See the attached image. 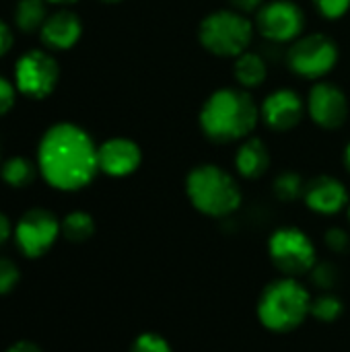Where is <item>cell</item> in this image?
<instances>
[{
    "mask_svg": "<svg viewBox=\"0 0 350 352\" xmlns=\"http://www.w3.org/2000/svg\"><path fill=\"white\" fill-rule=\"evenodd\" d=\"M60 233H62L60 221L54 217V212H50L45 208L27 210L19 219V223L12 231L17 248L27 258L43 256L56 243Z\"/></svg>",
    "mask_w": 350,
    "mask_h": 352,
    "instance_id": "obj_9",
    "label": "cell"
},
{
    "mask_svg": "<svg viewBox=\"0 0 350 352\" xmlns=\"http://www.w3.org/2000/svg\"><path fill=\"white\" fill-rule=\"evenodd\" d=\"M142 153L138 144L130 138H109L97 146L99 171L111 177H126L138 169Z\"/></svg>",
    "mask_w": 350,
    "mask_h": 352,
    "instance_id": "obj_13",
    "label": "cell"
},
{
    "mask_svg": "<svg viewBox=\"0 0 350 352\" xmlns=\"http://www.w3.org/2000/svg\"><path fill=\"white\" fill-rule=\"evenodd\" d=\"M37 169L47 186L76 192L89 186L99 171L97 146L80 126L70 122L54 124L39 140Z\"/></svg>",
    "mask_w": 350,
    "mask_h": 352,
    "instance_id": "obj_1",
    "label": "cell"
},
{
    "mask_svg": "<svg viewBox=\"0 0 350 352\" xmlns=\"http://www.w3.org/2000/svg\"><path fill=\"white\" fill-rule=\"evenodd\" d=\"M274 196L283 202H295L297 198H301L305 194V184L303 177L295 171H285L274 179Z\"/></svg>",
    "mask_w": 350,
    "mask_h": 352,
    "instance_id": "obj_21",
    "label": "cell"
},
{
    "mask_svg": "<svg viewBox=\"0 0 350 352\" xmlns=\"http://www.w3.org/2000/svg\"><path fill=\"white\" fill-rule=\"evenodd\" d=\"M10 233H12V227H10L8 217L4 212H0V245H4L8 241Z\"/></svg>",
    "mask_w": 350,
    "mask_h": 352,
    "instance_id": "obj_31",
    "label": "cell"
},
{
    "mask_svg": "<svg viewBox=\"0 0 350 352\" xmlns=\"http://www.w3.org/2000/svg\"><path fill=\"white\" fill-rule=\"evenodd\" d=\"M344 165H347V171L350 173V142L347 144V148H344Z\"/></svg>",
    "mask_w": 350,
    "mask_h": 352,
    "instance_id": "obj_33",
    "label": "cell"
},
{
    "mask_svg": "<svg viewBox=\"0 0 350 352\" xmlns=\"http://www.w3.org/2000/svg\"><path fill=\"white\" fill-rule=\"evenodd\" d=\"M260 120V107L241 89L215 91L200 109V128L204 136L219 144L248 138Z\"/></svg>",
    "mask_w": 350,
    "mask_h": 352,
    "instance_id": "obj_2",
    "label": "cell"
},
{
    "mask_svg": "<svg viewBox=\"0 0 350 352\" xmlns=\"http://www.w3.org/2000/svg\"><path fill=\"white\" fill-rule=\"evenodd\" d=\"M235 167L245 179H260L270 167L268 146L260 138H245L235 153Z\"/></svg>",
    "mask_w": 350,
    "mask_h": 352,
    "instance_id": "obj_16",
    "label": "cell"
},
{
    "mask_svg": "<svg viewBox=\"0 0 350 352\" xmlns=\"http://www.w3.org/2000/svg\"><path fill=\"white\" fill-rule=\"evenodd\" d=\"M237 12H254L262 8V0H229Z\"/></svg>",
    "mask_w": 350,
    "mask_h": 352,
    "instance_id": "obj_30",
    "label": "cell"
},
{
    "mask_svg": "<svg viewBox=\"0 0 350 352\" xmlns=\"http://www.w3.org/2000/svg\"><path fill=\"white\" fill-rule=\"evenodd\" d=\"M268 252L274 266L287 276L311 272V268L316 266V248L311 239L303 231L293 227H285L272 233L268 241Z\"/></svg>",
    "mask_w": 350,
    "mask_h": 352,
    "instance_id": "obj_8",
    "label": "cell"
},
{
    "mask_svg": "<svg viewBox=\"0 0 350 352\" xmlns=\"http://www.w3.org/2000/svg\"><path fill=\"white\" fill-rule=\"evenodd\" d=\"M309 118L324 130H338L349 118V101L342 89L332 82H318L307 97Z\"/></svg>",
    "mask_w": 350,
    "mask_h": 352,
    "instance_id": "obj_11",
    "label": "cell"
},
{
    "mask_svg": "<svg viewBox=\"0 0 350 352\" xmlns=\"http://www.w3.org/2000/svg\"><path fill=\"white\" fill-rule=\"evenodd\" d=\"M12 47V33H10V27L0 19V58Z\"/></svg>",
    "mask_w": 350,
    "mask_h": 352,
    "instance_id": "obj_29",
    "label": "cell"
},
{
    "mask_svg": "<svg viewBox=\"0 0 350 352\" xmlns=\"http://www.w3.org/2000/svg\"><path fill=\"white\" fill-rule=\"evenodd\" d=\"M83 35V23L78 19V14H74L72 10L60 8L52 14H47L45 23L39 29V37L43 41L45 47L56 50V52H64L70 50Z\"/></svg>",
    "mask_w": 350,
    "mask_h": 352,
    "instance_id": "obj_15",
    "label": "cell"
},
{
    "mask_svg": "<svg viewBox=\"0 0 350 352\" xmlns=\"http://www.w3.org/2000/svg\"><path fill=\"white\" fill-rule=\"evenodd\" d=\"M338 62V45L324 33L303 35L287 50L289 68L303 78H322L334 70Z\"/></svg>",
    "mask_w": 350,
    "mask_h": 352,
    "instance_id": "obj_6",
    "label": "cell"
},
{
    "mask_svg": "<svg viewBox=\"0 0 350 352\" xmlns=\"http://www.w3.org/2000/svg\"><path fill=\"white\" fill-rule=\"evenodd\" d=\"M6 352H41V349L37 344L29 342V340H19V342H14Z\"/></svg>",
    "mask_w": 350,
    "mask_h": 352,
    "instance_id": "obj_32",
    "label": "cell"
},
{
    "mask_svg": "<svg viewBox=\"0 0 350 352\" xmlns=\"http://www.w3.org/2000/svg\"><path fill=\"white\" fill-rule=\"evenodd\" d=\"M58 78V62L43 50H29L14 64V87L29 99H45L52 95Z\"/></svg>",
    "mask_w": 350,
    "mask_h": 352,
    "instance_id": "obj_7",
    "label": "cell"
},
{
    "mask_svg": "<svg viewBox=\"0 0 350 352\" xmlns=\"http://www.w3.org/2000/svg\"><path fill=\"white\" fill-rule=\"evenodd\" d=\"M130 352H171V349H169V344H167L161 336H157V334H140V336L134 340Z\"/></svg>",
    "mask_w": 350,
    "mask_h": 352,
    "instance_id": "obj_24",
    "label": "cell"
},
{
    "mask_svg": "<svg viewBox=\"0 0 350 352\" xmlns=\"http://www.w3.org/2000/svg\"><path fill=\"white\" fill-rule=\"evenodd\" d=\"M101 2H107V4H116V2H122V0H101Z\"/></svg>",
    "mask_w": 350,
    "mask_h": 352,
    "instance_id": "obj_35",
    "label": "cell"
},
{
    "mask_svg": "<svg viewBox=\"0 0 350 352\" xmlns=\"http://www.w3.org/2000/svg\"><path fill=\"white\" fill-rule=\"evenodd\" d=\"M19 283V268L14 262L0 258V295L10 293Z\"/></svg>",
    "mask_w": 350,
    "mask_h": 352,
    "instance_id": "obj_25",
    "label": "cell"
},
{
    "mask_svg": "<svg viewBox=\"0 0 350 352\" xmlns=\"http://www.w3.org/2000/svg\"><path fill=\"white\" fill-rule=\"evenodd\" d=\"M62 235L72 241V243H83L87 239H91V235L95 233V221L89 212L83 210H74L70 214L64 217V221L60 223Z\"/></svg>",
    "mask_w": 350,
    "mask_h": 352,
    "instance_id": "obj_20",
    "label": "cell"
},
{
    "mask_svg": "<svg viewBox=\"0 0 350 352\" xmlns=\"http://www.w3.org/2000/svg\"><path fill=\"white\" fill-rule=\"evenodd\" d=\"M326 245H328L332 252H336V254H344L350 248V239L349 235H347V231H344V229H338V227L330 229V231L326 233Z\"/></svg>",
    "mask_w": 350,
    "mask_h": 352,
    "instance_id": "obj_28",
    "label": "cell"
},
{
    "mask_svg": "<svg viewBox=\"0 0 350 352\" xmlns=\"http://www.w3.org/2000/svg\"><path fill=\"white\" fill-rule=\"evenodd\" d=\"M14 101H17V87L4 76H0V116L8 113L14 107Z\"/></svg>",
    "mask_w": 350,
    "mask_h": 352,
    "instance_id": "obj_27",
    "label": "cell"
},
{
    "mask_svg": "<svg viewBox=\"0 0 350 352\" xmlns=\"http://www.w3.org/2000/svg\"><path fill=\"white\" fill-rule=\"evenodd\" d=\"M305 204L320 214H336L349 204V192L344 184L330 175H320L305 184Z\"/></svg>",
    "mask_w": 350,
    "mask_h": 352,
    "instance_id": "obj_14",
    "label": "cell"
},
{
    "mask_svg": "<svg viewBox=\"0 0 350 352\" xmlns=\"http://www.w3.org/2000/svg\"><path fill=\"white\" fill-rule=\"evenodd\" d=\"M258 31L272 43H287L299 39L305 27L303 10L291 0H272L262 4L256 14Z\"/></svg>",
    "mask_w": 350,
    "mask_h": 352,
    "instance_id": "obj_10",
    "label": "cell"
},
{
    "mask_svg": "<svg viewBox=\"0 0 350 352\" xmlns=\"http://www.w3.org/2000/svg\"><path fill=\"white\" fill-rule=\"evenodd\" d=\"M254 27L243 12L237 10H217L204 16L198 29L200 43L215 56L237 58L248 52L252 43Z\"/></svg>",
    "mask_w": 350,
    "mask_h": 352,
    "instance_id": "obj_5",
    "label": "cell"
},
{
    "mask_svg": "<svg viewBox=\"0 0 350 352\" xmlns=\"http://www.w3.org/2000/svg\"><path fill=\"white\" fill-rule=\"evenodd\" d=\"M311 311V297L293 276L266 287L258 303L260 322L272 332H291L305 322Z\"/></svg>",
    "mask_w": 350,
    "mask_h": 352,
    "instance_id": "obj_4",
    "label": "cell"
},
{
    "mask_svg": "<svg viewBox=\"0 0 350 352\" xmlns=\"http://www.w3.org/2000/svg\"><path fill=\"white\" fill-rule=\"evenodd\" d=\"M0 177L10 188H27L35 179V165L25 157H10L0 165Z\"/></svg>",
    "mask_w": 350,
    "mask_h": 352,
    "instance_id": "obj_19",
    "label": "cell"
},
{
    "mask_svg": "<svg viewBox=\"0 0 350 352\" xmlns=\"http://www.w3.org/2000/svg\"><path fill=\"white\" fill-rule=\"evenodd\" d=\"M318 12L324 19H340L350 8V0H314Z\"/></svg>",
    "mask_w": 350,
    "mask_h": 352,
    "instance_id": "obj_26",
    "label": "cell"
},
{
    "mask_svg": "<svg viewBox=\"0 0 350 352\" xmlns=\"http://www.w3.org/2000/svg\"><path fill=\"white\" fill-rule=\"evenodd\" d=\"M349 219H350V206H349Z\"/></svg>",
    "mask_w": 350,
    "mask_h": 352,
    "instance_id": "obj_36",
    "label": "cell"
},
{
    "mask_svg": "<svg viewBox=\"0 0 350 352\" xmlns=\"http://www.w3.org/2000/svg\"><path fill=\"white\" fill-rule=\"evenodd\" d=\"M311 280L322 291H332L338 285V268L330 262H320L311 268Z\"/></svg>",
    "mask_w": 350,
    "mask_h": 352,
    "instance_id": "obj_23",
    "label": "cell"
},
{
    "mask_svg": "<svg viewBox=\"0 0 350 352\" xmlns=\"http://www.w3.org/2000/svg\"><path fill=\"white\" fill-rule=\"evenodd\" d=\"M47 2H52V4H62V6H68V4H74V2H78V0H47Z\"/></svg>",
    "mask_w": 350,
    "mask_h": 352,
    "instance_id": "obj_34",
    "label": "cell"
},
{
    "mask_svg": "<svg viewBox=\"0 0 350 352\" xmlns=\"http://www.w3.org/2000/svg\"><path fill=\"white\" fill-rule=\"evenodd\" d=\"M47 19L45 0H19L14 6V25L23 33H35Z\"/></svg>",
    "mask_w": 350,
    "mask_h": 352,
    "instance_id": "obj_18",
    "label": "cell"
},
{
    "mask_svg": "<svg viewBox=\"0 0 350 352\" xmlns=\"http://www.w3.org/2000/svg\"><path fill=\"white\" fill-rule=\"evenodd\" d=\"M186 192L196 210L206 217H229L241 204L237 182L217 165H200L188 173Z\"/></svg>",
    "mask_w": 350,
    "mask_h": 352,
    "instance_id": "obj_3",
    "label": "cell"
},
{
    "mask_svg": "<svg viewBox=\"0 0 350 352\" xmlns=\"http://www.w3.org/2000/svg\"><path fill=\"white\" fill-rule=\"evenodd\" d=\"M309 316H314L316 320H320L324 324H332L342 316V301L332 293H324L318 299H311Z\"/></svg>",
    "mask_w": 350,
    "mask_h": 352,
    "instance_id": "obj_22",
    "label": "cell"
},
{
    "mask_svg": "<svg viewBox=\"0 0 350 352\" xmlns=\"http://www.w3.org/2000/svg\"><path fill=\"white\" fill-rule=\"evenodd\" d=\"M233 74L237 78V82L243 89H256L264 82L266 74H268V62L264 60L262 54L256 52H243L241 56H237L235 66H233Z\"/></svg>",
    "mask_w": 350,
    "mask_h": 352,
    "instance_id": "obj_17",
    "label": "cell"
},
{
    "mask_svg": "<svg viewBox=\"0 0 350 352\" xmlns=\"http://www.w3.org/2000/svg\"><path fill=\"white\" fill-rule=\"evenodd\" d=\"M303 113H305V105L301 97L291 89H278L270 93L260 107V118L274 132L293 130L303 120Z\"/></svg>",
    "mask_w": 350,
    "mask_h": 352,
    "instance_id": "obj_12",
    "label": "cell"
}]
</instances>
